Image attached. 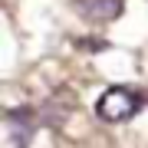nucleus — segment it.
<instances>
[{"label":"nucleus","instance_id":"nucleus-4","mask_svg":"<svg viewBox=\"0 0 148 148\" xmlns=\"http://www.w3.org/2000/svg\"><path fill=\"white\" fill-rule=\"evenodd\" d=\"M79 10H82L86 20H92V23H109V20H115V16H122L125 0H79Z\"/></svg>","mask_w":148,"mask_h":148},{"label":"nucleus","instance_id":"nucleus-5","mask_svg":"<svg viewBox=\"0 0 148 148\" xmlns=\"http://www.w3.org/2000/svg\"><path fill=\"white\" fill-rule=\"evenodd\" d=\"M76 46H82V49H95V53H102V49H109V43H106V40H76Z\"/></svg>","mask_w":148,"mask_h":148},{"label":"nucleus","instance_id":"nucleus-2","mask_svg":"<svg viewBox=\"0 0 148 148\" xmlns=\"http://www.w3.org/2000/svg\"><path fill=\"white\" fill-rule=\"evenodd\" d=\"M7 132H10V142L13 148H30L33 145V135L40 128V115L33 106H13L7 109Z\"/></svg>","mask_w":148,"mask_h":148},{"label":"nucleus","instance_id":"nucleus-1","mask_svg":"<svg viewBox=\"0 0 148 148\" xmlns=\"http://www.w3.org/2000/svg\"><path fill=\"white\" fill-rule=\"evenodd\" d=\"M145 95L135 92V89H125V86H112V89H106L95 99V115H99L102 122H109V125H119V122H128L135 115L138 109H142Z\"/></svg>","mask_w":148,"mask_h":148},{"label":"nucleus","instance_id":"nucleus-3","mask_svg":"<svg viewBox=\"0 0 148 148\" xmlns=\"http://www.w3.org/2000/svg\"><path fill=\"white\" fill-rule=\"evenodd\" d=\"M76 112V95L69 92V89H56L53 95L46 99V109H43V122L46 125H53V128H63L69 115Z\"/></svg>","mask_w":148,"mask_h":148}]
</instances>
